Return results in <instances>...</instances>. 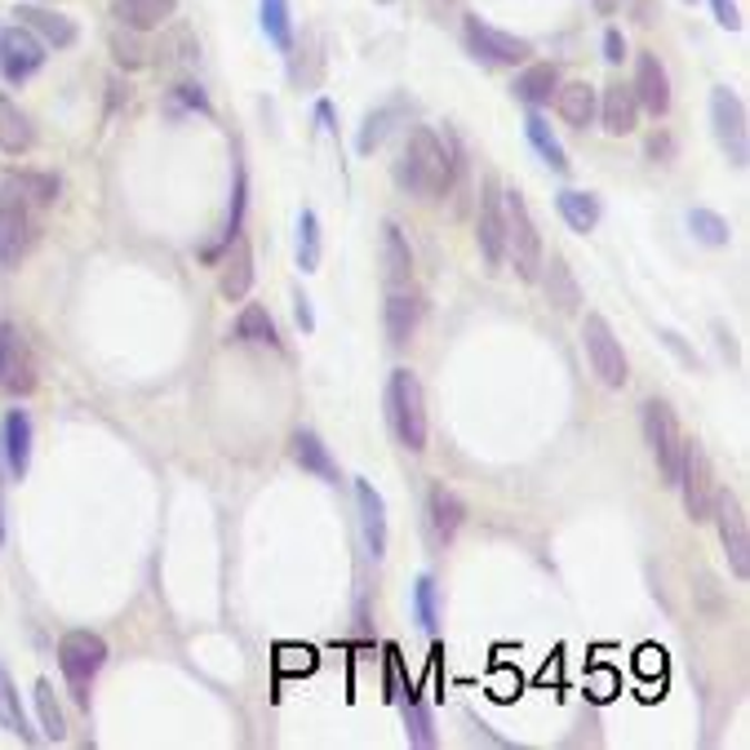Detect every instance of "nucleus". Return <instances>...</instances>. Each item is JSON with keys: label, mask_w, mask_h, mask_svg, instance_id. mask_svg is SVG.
I'll list each match as a JSON object with an SVG mask.
<instances>
[{"label": "nucleus", "mask_w": 750, "mask_h": 750, "mask_svg": "<svg viewBox=\"0 0 750 750\" xmlns=\"http://www.w3.org/2000/svg\"><path fill=\"white\" fill-rule=\"evenodd\" d=\"M395 182L422 200H440L453 187V156L435 129H426V125L408 129L404 151L395 160Z\"/></svg>", "instance_id": "1"}, {"label": "nucleus", "mask_w": 750, "mask_h": 750, "mask_svg": "<svg viewBox=\"0 0 750 750\" xmlns=\"http://www.w3.org/2000/svg\"><path fill=\"white\" fill-rule=\"evenodd\" d=\"M386 426L408 453L426 448V395H422L417 374L404 365L386 377Z\"/></svg>", "instance_id": "2"}, {"label": "nucleus", "mask_w": 750, "mask_h": 750, "mask_svg": "<svg viewBox=\"0 0 750 750\" xmlns=\"http://www.w3.org/2000/svg\"><path fill=\"white\" fill-rule=\"evenodd\" d=\"M40 214H45V209H36V205L13 187V178L0 182V267L13 272V267L31 254V245L40 240Z\"/></svg>", "instance_id": "3"}, {"label": "nucleus", "mask_w": 750, "mask_h": 750, "mask_svg": "<svg viewBox=\"0 0 750 750\" xmlns=\"http://www.w3.org/2000/svg\"><path fill=\"white\" fill-rule=\"evenodd\" d=\"M502 214H506V263L515 267V276L524 285H533L537 272H542V258H546L537 223H533V214H529L520 191H502Z\"/></svg>", "instance_id": "4"}, {"label": "nucleus", "mask_w": 750, "mask_h": 750, "mask_svg": "<svg viewBox=\"0 0 750 750\" xmlns=\"http://www.w3.org/2000/svg\"><path fill=\"white\" fill-rule=\"evenodd\" d=\"M640 422H644V444H649V453H653V462H658L662 484L675 489V480H680V457H684V440H689V435L680 431L675 408H671L667 399H644Z\"/></svg>", "instance_id": "5"}, {"label": "nucleus", "mask_w": 750, "mask_h": 750, "mask_svg": "<svg viewBox=\"0 0 750 750\" xmlns=\"http://www.w3.org/2000/svg\"><path fill=\"white\" fill-rule=\"evenodd\" d=\"M107 667V640L98 631H67L58 640V671L80 707H89V684Z\"/></svg>", "instance_id": "6"}, {"label": "nucleus", "mask_w": 750, "mask_h": 750, "mask_svg": "<svg viewBox=\"0 0 750 750\" xmlns=\"http://www.w3.org/2000/svg\"><path fill=\"white\" fill-rule=\"evenodd\" d=\"M711 129L729 156L733 169H747L750 165V120H747V102L738 89L729 85H716L711 89Z\"/></svg>", "instance_id": "7"}, {"label": "nucleus", "mask_w": 750, "mask_h": 750, "mask_svg": "<svg viewBox=\"0 0 750 750\" xmlns=\"http://www.w3.org/2000/svg\"><path fill=\"white\" fill-rule=\"evenodd\" d=\"M582 347H586V361H591V374L600 377L609 391H622L626 386V352L613 334V325L600 316V312H586L582 320Z\"/></svg>", "instance_id": "8"}, {"label": "nucleus", "mask_w": 750, "mask_h": 750, "mask_svg": "<svg viewBox=\"0 0 750 750\" xmlns=\"http://www.w3.org/2000/svg\"><path fill=\"white\" fill-rule=\"evenodd\" d=\"M675 489L684 493V515H689L693 524H707V520H711V511H716V493H720V484H716L711 457H707L693 440H684V457H680V480H675Z\"/></svg>", "instance_id": "9"}, {"label": "nucleus", "mask_w": 750, "mask_h": 750, "mask_svg": "<svg viewBox=\"0 0 750 750\" xmlns=\"http://www.w3.org/2000/svg\"><path fill=\"white\" fill-rule=\"evenodd\" d=\"M711 520L720 524V542H724V555H729V569L738 582L750 578V529H747V511H742V497L733 489H720L716 493V511Z\"/></svg>", "instance_id": "10"}, {"label": "nucleus", "mask_w": 750, "mask_h": 750, "mask_svg": "<svg viewBox=\"0 0 750 750\" xmlns=\"http://www.w3.org/2000/svg\"><path fill=\"white\" fill-rule=\"evenodd\" d=\"M475 245L484 258V272L497 276L506 267V214H502V187L480 191V223H475Z\"/></svg>", "instance_id": "11"}, {"label": "nucleus", "mask_w": 750, "mask_h": 750, "mask_svg": "<svg viewBox=\"0 0 750 750\" xmlns=\"http://www.w3.org/2000/svg\"><path fill=\"white\" fill-rule=\"evenodd\" d=\"M0 386L9 395H31L36 391V356L27 334L13 320H0Z\"/></svg>", "instance_id": "12"}, {"label": "nucleus", "mask_w": 750, "mask_h": 750, "mask_svg": "<svg viewBox=\"0 0 750 750\" xmlns=\"http://www.w3.org/2000/svg\"><path fill=\"white\" fill-rule=\"evenodd\" d=\"M462 36H466V49H471L480 62H489V67H515V62H524V58L533 53L529 40H520V36H511V31H497V27L480 22V18H466Z\"/></svg>", "instance_id": "13"}, {"label": "nucleus", "mask_w": 750, "mask_h": 750, "mask_svg": "<svg viewBox=\"0 0 750 750\" xmlns=\"http://www.w3.org/2000/svg\"><path fill=\"white\" fill-rule=\"evenodd\" d=\"M40 67H45V45H40V36H31L22 22L0 27V76H4L9 85H22V80H31Z\"/></svg>", "instance_id": "14"}, {"label": "nucleus", "mask_w": 750, "mask_h": 750, "mask_svg": "<svg viewBox=\"0 0 750 750\" xmlns=\"http://www.w3.org/2000/svg\"><path fill=\"white\" fill-rule=\"evenodd\" d=\"M631 93H635L640 111H649V116H667L671 111V76H667V67H662L658 53H640L635 58Z\"/></svg>", "instance_id": "15"}, {"label": "nucleus", "mask_w": 750, "mask_h": 750, "mask_svg": "<svg viewBox=\"0 0 750 750\" xmlns=\"http://www.w3.org/2000/svg\"><path fill=\"white\" fill-rule=\"evenodd\" d=\"M462 524H466V502L448 484H431V493H426V529H431V537L440 546H448L462 533Z\"/></svg>", "instance_id": "16"}, {"label": "nucleus", "mask_w": 750, "mask_h": 750, "mask_svg": "<svg viewBox=\"0 0 750 750\" xmlns=\"http://www.w3.org/2000/svg\"><path fill=\"white\" fill-rule=\"evenodd\" d=\"M422 325V298L404 285V289H391L386 294V307H382V329H386V343L391 347H404Z\"/></svg>", "instance_id": "17"}, {"label": "nucleus", "mask_w": 750, "mask_h": 750, "mask_svg": "<svg viewBox=\"0 0 750 750\" xmlns=\"http://www.w3.org/2000/svg\"><path fill=\"white\" fill-rule=\"evenodd\" d=\"M13 18L31 31V36H40V45L49 49H71L76 45V22L67 18V13H53V9H40V4H18L13 9Z\"/></svg>", "instance_id": "18"}, {"label": "nucleus", "mask_w": 750, "mask_h": 750, "mask_svg": "<svg viewBox=\"0 0 750 750\" xmlns=\"http://www.w3.org/2000/svg\"><path fill=\"white\" fill-rule=\"evenodd\" d=\"M0 448H4L9 475H13V480H27V471H31V417H27V408H9V413H4Z\"/></svg>", "instance_id": "19"}, {"label": "nucleus", "mask_w": 750, "mask_h": 750, "mask_svg": "<svg viewBox=\"0 0 750 750\" xmlns=\"http://www.w3.org/2000/svg\"><path fill=\"white\" fill-rule=\"evenodd\" d=\"M356 511H361V537L365 551L382 560L386 555V502L374 489V480H356Z\"/></svg>", "instance_id": "20"}, {"label": "nucleus", "mask_w": 750, "mask_h": 750, "mask_svg": "<svg viewBox=\"0 0 750 750\" xmlns=\"http://www.w3.org/2000/svg\"><path fill=\"white\" fill-rule=\"evenodd\" d=\"M249 289H254V249H249L245 236H236L231 249L223 254V280H218V294H223L227 303H245Z\"/></svg>", "instance_id": "21"}, {"label": "nucleus", "mask_w": 750, "mask_h": 750, "mask_svg": "<svg viewBox=\"0 0 750 750\" xmlns=\"http://www.w3.org/2000/svg\"><path fill=\"white\" fill-rule=\"evenodd\" d=\"M537 280L546 285V303L560 312V316H573L578 307H582V289H578V276H573V267L560 258V254H551V258H542V272H537Z\"/></svg>", "instance_id": "22"}, {"label": "nucleus", "mask_w": 750, "mask_h": 750, "mask_svg": "<svg viewBox=\"0 0 750 750\" xmlns=\"http://www.w3.org/2000/svg\"><path fill=\"white\" fill-rule=\"evenodd\" d=\"M245 209H249V169L245 160H236V182H231V209H227V227H223V240L200 249L205 263H223V254L231 249L236 236H245Z\"/></svg>", "instance_id": "23"}, {"label": "nucleus", "mask_w": 750, "mask_h": 750, "mask_svg": "<svg viewBox=\"0 0 750 750\" xmlns=\"http://www.w3.org/2000/svg\"><path fill=\"white\" fill-rule=\"evenodd\" d=\"M382 280H386V289H404L413 280V249H408L399 223H382Z\"/></svg>", "instance_id": "24"}, {"label": "nucleus", "mask_w": 750, "mask_h": 750, "mask_svg": "<svg viewBox=\"0 0 750 750\" xmlns=\"http://www.w3.org/2000/svg\"><path fill=\"white\" fill-rule=\"evenodd\" d=\"M289 453H294V462L303 466V471H312V475H320L325 484H338L343 475H338V462H334V453H329V444L316 435V431H294V440H289Z\"/></svg>", "instance_id": "25"}, {"label": "nucleus", "mask_w": 750, "mask_h": 750, "mask_svg": "<svg viewBox=\"0 0 750 750\" xmlns=\"http://www.w3.org/2000/svg\"><path fill=\"white\" fill-rule=\"evenodd\" d=\"M595 116L604 120V129H609L613 138L635 134V125H640V102H635L631 85H609V89H604V102H600V111H595Z\"/></svg>", "instance_id": "26"}, {"label": "nucleus", "mask_w": 750, "mask_h": 750, "mask_svg": "<svg viewBox=\"0 0 750 750\" xmlns=\"http://www.w3.org/2000/svg\"><path fill=\"white\" fill-rule=\"evenodd\" d=\"M555 111H560V120H564V125L586 129V125L595 120V111H600L595 85H586V80H569V85H560V89H555Z\"/></svg>", "instance_id": "27"}, {"label": "nucleus", "mask_w": 750, "mask_h": 750, "mask_svg": "<svg viewBox=\"0 0 750 750\" xmlns=\"http://www.w3.org/2000/svg\"><path fill=\"white\" fill-rule=\"evenodd\" d=\"M231 338L245 343V347H280V334H276V320L263 303H245L236 325H231Z\"/></svg>", "instance_id": "28"}, {"label": "nucleus", "mask_w": 750, "mask_h": 750, "mask_svg": "<svg viewBox=\"0 0 750 750\" xmlns=\"http://www.w3.org/2000/svg\"><path fill=\"white\" fill-rule=\"evenodd\" d=\"M515 98L520 102H529V107H546L551 98H555V89H560V71L551 67V62H529L520 76H515Z\"/></svg>", "instance_id": "29"}, {"label": "nucleus", "mask_w": 750, "mask_h": 750, "mask_svg": "<svg viewBox=\"0 0 750 750\" xmlns=\"http://www.w3.org/2000/svg\"><path fill=\"white\" fill-rule=\"evenodd\" d=\"M555 209H560V218L569 223V231H578V236H586V231L600 227V200H595L591 191L564 187V191H555Z\"/></svg>", "instance_id": "30"}, {"label": "nucleus", "mask_w": 750, "mask_h": 750, "mask_svg": "<svg viewBox=\"0 0 750 750\" xmlns=\"http://www.w3.org/2000/svg\"><path fill=\"white\" fill-rule=\"evenodd\" d=\"M31 142H36V134H31L27 111L9 93H0V151L4 156H22V151H31Z\"/></svg>", "instance_id": "31"}, {"label": "nucleus", "mask_w": 750, "mask_h": 750, "mask_svg": "<svg viewBox=\"0 0 750 750\" xmlns=\"http://www.w3.org/2000/svg\"><path fill=\"white\" fill-rule=\"evenodd\" d=\"M111 9L129 31H151V27L174 18L178 0H111Z\"/></svg>", "instance_id": "32"}, {"label": "nucleus", "mask_w": 750, "mask_h": 750, "mask_svg": "<svg viewBox=\"0 0 750 750\" xmlns=\"http://www.w3.org/2000/svg\"><path fill=\"white\" fill-rule=\"evenodd\" d=\"M524 134H529V142H533V151L555 169V174H569V151L560 147V138H555V129H551V120L533 107L529 116H524Z\"/></svg>", "instance_id": "33"}, {"label": "nucleus", "mask_w": 750, "mask_h": 750, "mask_svg": "<svg viewBox=\"0 0 750 750\" xmlns=\"http://www.w3.org/2000/svg\"><path fill=\"white\" fill-rule=\"evenodd\" d=\"M320 258H325L320 214H316V209H303V214H298V272H303V276L320 272Z\"/></svg>", "instance_id": "34"}, {"label": "nucleus", "mask_w": 750, "mask_h": 750, "mask_svg": "<svg viewBox=\"0 0 750 750\" xmlns=\"http://www.w3.org/2000/svg\"><path fill=\"white\" fill-rule=\"evenodd\" d=\"M0 729L13 733L18 742L36 747V729L27 724V711H22V702H18V689H13L9 671H0Z\"/></svg>", "instance_id": "35"}, {"label": "nucleus", "mask_w": 750, "mask_h": 750, "mask_svg": "<svg viewBox=\"0 0 750 750\" xmlns=\"http://www.w3.org/2000/svg\"><path fill=\"white\" fill-rule=\"evenodd\" d=\"M404 116V107L399 102H386V107H377L365 116V125H361V134H356V156H374L377 147L391 138V129H395V120Z\"/></svg>", "instance_id": "36"}, {"label": "nucleus", "mask_w": 750, "mask_h": 750, "mask_svg": "<svg viewBox=\"0 0 750 750\" xmlns=\"http://www.w3.org/2000/svg\"><path fill=\"white\" fill-rule=\"evenodd\" d=\"M258 22H263V36L289 53L294 49V13H289V0H263L258 4Z\"/></svg>", "instance_id": "37"}, {"label": "nucleus", "mask_w": 750, "mask_h": 750, "mask_svg": "<svg viewBox=\"0 0 750 750\" xmlns=\"http://www.w3.org/2000/svg\"><path fill=\"white\" fill-rule=\"evenodd\" d=\"M399 711H404V733H408V747L431 750L435 747V729H431V711L422 707V698L413 689L399 693Z\"/></svg>", "instance_id": "38"}, {"label": "nucleus", "mask_w": 750, "mask_h": 750, "mask_svg": "<svg viewBox=\"0 0 750 750\" xmlns=\"http://www.w3.org/2000/svg\"><path fill=\"white\" fill-rule=\"evenodd\" d=\"M689 231H693V240L698 245H707V249H724L729 240H733V227H729V218L724 214H716V209H689Z\"/></svg>", "instance_id": "39"}, {"label": "nucleus", "mask_w": 750, "mask_h": 750, "mask_svg": "<svg viewBox=\"0 0 750 750\" xmlns=\"http://www.w3.org/2000/svg\"><path fill=\"white\" fill-rule=\"evenodd\" d=\"M31 702H36V716H40V733H45V742H62V738H67V720H62V707L53 702V684H49V680H36Z\"/></svg>", "instance_id": "40"}, {"label": "nucleus", "mask_w": 750, "mask_h": 750, "mask_svg": "<svg viewBox=\"0 0 750 750\" xmlns=\"http://www.w3.org/2000/svg\"><path fill=\"white\" fill-rule=\"evenodd\" d=\"M413 622H417L426 635L440 631V586H435L431 573H422V578L413 582Z\"/></svg>", "instance_id": "41"}, {"label": "nucleus", "mask_w": 750, "mask_h": 750, "mask_svg": "<svg viewBox=\"0 0 750 750\" xmlns=\"http://www.w3.org/2000/svg\"><path fill=\"white\" fill-rule=\"evenodd\" d=\"M13 178V187L36 205V209H49L53 200H58V178L53 174H31V169H18V174H9Z\"/></svg>", "instance_id": "42"}, {"label": "nucleus", "mask_w": 750, "mask_h": 750, "mask_svg": "<svg viewBox=\"0 0 750 750\" xmlns=\"http://www.w3.org/2000/svg\"><path fill=\"white\" fill-rule=\"evenodd\" d=\"M182 111H200V116H214V102L209 93L196 85V80H182L169 89V116H182Z\"/></svg>", "instance_id": "43"}, {"label": "nucleus", "mask_w": 750, "mask_h": 750, "mask_svg": "<svg viewBox=\"0 0 750 750\" xmlns=\"http://www.w3.org/2000/svg\"><path fill=\"white\" fill-rule=\"evenodd\" d=\"M111 53H116L120 67H142L147 62V49L134 36H125V31H111Z\"/></svg>", "instance_id": "44"}, {"label": "nucleus", "mask_w": 750, "mask_h": 750, "mask_svg": "<svg viewBox=\"0 0 750 750\" xmlns=\"http://www.w3.org/2000/svg\"><path fill=\"white\" fill-rule=\"evenodd\" d=\"M711 9H716V22H720L724 31H742V13H738L733 0H711Z\"/></svg>", "instance_id": "45"}, {"label": "nucleus", "mask_w": 750, "mask_h": 750, "mask_svg": "<svg viewBox=\"0 0 750 750\" xmlns=\"http://www.w3.org/2000/svg\"><path fill=\"white\" fill-rule=\"evenodd\" d=\"M622 58H626V36H622L618 27H609V31H604V62H613V67H618Z\"/></svg>", "instance_id": "46"}, {"label": "nucleus", "mask_w": 750, "mask_h": 750, "mask_svg": "<svg viewBox=\"0 0 750 750\" xmlns=\"http://www.w3.org/2000/svg\"><path fill=\"white\" fill-rule=\"evenodd\" d=\"M294 316H298V325H303V334H316V312H312V298L298 289L294 294Z\"/></svg>", "instance_id": "47"}, {"label": "nucleus", "mask_w": 750, "mask_h": 750, "mask_svg": "<svg viewBox=\"0 0 750 750\" xmlns=\"http://www.w3.org/2000/svg\"><path fill=\"white\" fill-rule=\"evenodd\" d=\"M591 689H595V702H609V698L618 693V680H613L609 671H595V675H591Z\"/></svg>", "instance_id": "48"}, {"label": "nucleus", "mask_w": 750, "mask_h": 750, "mask_svg": "<svg viewBox=\"0 0 750 750\" xmlns=\"http://www.w3.org/2000/svg\"><path fill=\"white\" fill-rule=\"evenodd\" d=\"M316 120L325 125V134H338V125H334V120H338V116H334V102H316Z\"/></svg>", "instance_id": "49"}, {"label": "nucleus", "mask_w": 750, "mask_h": 750, "mask_svg": "<svg viewBox=\"0 0 750 750\" xmlns=\"http://www.w3.org/2000/svg\"><path fill=\"white\" fill-rule=\"evenodd\" d=\"M671 151H675V142H671V138H667V134H662V138H653V142H649V156H653V160H671Z\"/></svg>", "instance_id": "50"}, {"label": "nucleus", "mask_w": 750, "mask_h": 750, "mask_svg": "<svg viewBox=\"0 0 750 750\" xmlns=\"http://www.w3.org/2000/svg\"><path fill=\"white\" fill-rule=\"evenodd\" d=\"M662 343H667V347H675V352L684 356V365H693V369H698V356H693V352L680 343V334H671V329H667V334H662Z\"/></svg>", "instance_id": "51"}, {"label": "nucleus", "mask_w": 750, "mask_h": 750, "mask_svg": "<svg viewBox=\"0 0 750 750\" xmlns=\"http://www.w3.org/2000/svg\"><path fill=\"white\" fill-rule=\"evenodd\" d=\"M622 9V0H595V13H618Z\"/></svg>", "instance_id": "52"}, {"label": "nucleus", "mask_w": 750, "mask_h": 750, "mask_svg": "<svg viewBox=\"0 0 750 750\" xmlns=\"http://www.w3.org/2000/svg\"><path fill=\"white\" fill-rule=\"evenodd\" d=\"M9 537V524H4V493H0V542Z\"/></svg>", "instance_id": "53"}, {"label": "nucleus", "mask_w": 750, "mask_h": 750, "mask_svg": "<svg viewBox=\"0 0 750 750\" xmlns=\"http://www.w3.org/2000/svg\"><path fill=\"white\" fill-rule=\"evenodd\" d=\"M382 4H386V0H382Z\"/></svg>", "instance_id": "54"}]
</instances>
